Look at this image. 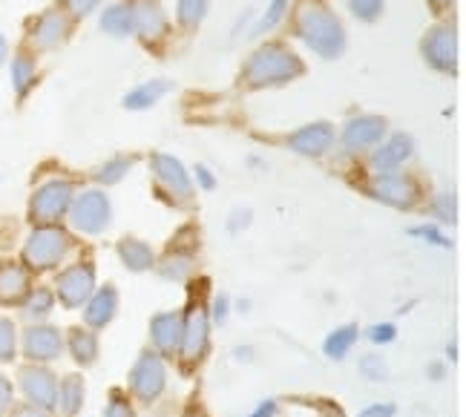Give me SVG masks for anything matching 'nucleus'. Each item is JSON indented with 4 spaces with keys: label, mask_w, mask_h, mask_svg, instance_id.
Segmentation results:
<instances>
[{
    "label": "nucleus",
    "mask_w": 466,
    "mask_h": 417,
    "mask_svg": "<svg viewBox=\"0 0 466 417\" xmlns=\"http://www.w3.org/2000/svg\"><path fill=\"white\" fill-rule=\"evenodd\" d=\"M21 351L29 362H52L64 351V334L49 322H35L26 325Z\"/></svg>",
    "instance_id": "11"
},
{
    "label": "nucleus",
    "mask_w": 466,
    "mask_h": 417,
    "mask_svg": "<svg viewBox=\"0 0 466 417\" xmlns=\"http://www.w3.org/2000/svg\"><path fill=\"white\" fill-rule=\"evenodd\" d=\"M101 6V0H64V12L69 17H86V15H93L96 9Z\"/></svg>",
    "instance_id": "41"
},
{
    "label": "nucleus",
    "mask_w": 466,
    "mask_h": 417,
    "mask_svg": "<svg viewBox=\"0 0 466 417\" xmlns=\"http://www.w3.org/2000/svg\"><path fill=\"white\" fill-rule=\"evenodd\" d=\"M12 406H15V386H12V380L0 371V417H6Z\"/></svg>",
    "instance_id": "42"
},
{
    "label": "nucleus",
    "mask_w": 466,
    "mask_h": 417,
    "mask_svg": "<svg viewBox=\"0 0 466 417\" xmlns=\"http://www.w3.org/2000/svg\"><path fill=\"white\" fill-rule=\"evenodd\" d=\"M366 337H369L371 346H389V342L398 337V329H394L391 322H378V325H371Z\"/></svg>",
    "instance_id": "40"
},
{
    "label": "nucleus",
    "mask_w": 466,
    "mask_h": 417,
    "mask_svg": "<svg viewBox=\"0 0 466 417\" xmlns=\"http://www.w3.org/2000/svg\"><path fill=\"white\" fill-rule=\"evenodd\" d=\"M248 225H250V210H248V208H239V210H233L230 222H228L230 233H239V230H242V228H248Z\"/></svg>",
    "instance_id": "45"
},
{
    "label": "nucleus",
    "mask_w": 466,
    "mask_h": 417,
    "mask_svg": "<svg viewBox=\"0 0 466 417\" xmlns=\"http://www.w3.org/2000/svg\"><path fill=\"white\" fill-rule=\"evenodd\" d=\"M386 118L380 116H357L343 127V147L349 153H366L386 136Z\"/></svg>",
    "instance_id": "17"
},
{
    "label": "nucleus",
    "mask_w": 466,
    "mask_h": 417,
    "mask_svg": "<svg viewBox=\"0 0 466 417\" xmlns=\"http://www.w3.org/2000/svg\"><path fill=\"white\" fill-rule=\"evenodd\" d=\"M69 250H73V237L61 225H35V230L24 242L21 257L29 270L44 274V270L58 268Z\"/></svg>",
    "instance_id": "3"
},
{
    "label": "nucleus",
    "mask_w": 466,
    "mask_h": 417,
    "mask_svg": "<svg viewBox=\"0 0 466 417\" xmlns=\"http://www.w3.org/2000/svg\"><path fill=\"white\" fill-rule=\"evenodd\" d=\"M178 24H182L185 29H196L208 15V0H178Z\"/></svg>",
    "instance_id": "33"
},
{
    "label": "nucleus",
    "mask_w": 466,
    "mask_h": 417,
    "mask_svg": "<svg viewBox=\"0 0 466 417\" xmlns=\"http://www.w3.org/2000/svg\"><path fill=\"white\" fill-rule=\"evenodd\" d=\"M66 219L73 230L84 233V237H98L113 222V205L104 190H84L81 196H73Z\"/></svg>",
    "instance_id": "5"
},
{
    "label": "nucleus",
    "mask_w": 466,
    "mask_h": 417,
    "mask_svg": "<svg viewBox=\"0 0 466 417\" xmlns=\"http://www.w3.org/2000/svg\"><path fill=\"white\" fill-rule=\"evenodd\" d=\"M297 35L306 41L309 49H314L319 58H339L346 52V29L339 24V17L326 6L317 4V0H309L297 9L294 17Z\"/></svg>",
    "instance_id": "1"
},
{
    "label": "nucleus",
    "mask_w": 466,
    "mask_h": 417,
    "mask_svg": "<svg viewBox=\"0 0 466 417\" xmlns=\"http://www.w3.org/2000/svg\"><path fill=\"white\" fill-rule=\"evenodd\" d=\"M337 141V130L329 121H314L299 127L297 133L289 136V147L299 156H309V158H319L326 156Z\"/></svg>",
    "instance_id": "15"
},
{
    "label": "nucleus",
    "mask_w": 466,
    "mask_h": 417,
    "mask_svg": "<svg viewBox=\"0 0 466 417\" xmlns=\"http://www.w3.org/2000/svg\"><path fill=\"white\" fill-rule=\"evenodd\" d=\"M394 409L391 403H374V406H369V409H363L360 412V417H394Z\"/></svg>",
    "instance_id": "47"
},
{
    "label": "nucleus",
    "mask_w": 466,
    "mask_h": 417,
    "mask_svg": "<svg viewBox=\"0 0 466 417\" xmlns=\"http://www.w3.org/2000/svg\"><path fill=\"white\" fill-rule=\"evenodd\" d=\"M118 257H121V265L133 270V274H145L156 265V253L147 242H141L136 237H124L118 242Z\"/></svg>",
    "instance_id": "23"
},
{
    "label": "nucleus",
    "mask_w": 466,
    "mask_h": 417,
    "mask_svg": "<svg viewBox=\"0 0 466 417\" xmlns=\"http://www.w3.org/2000/svg\"><path fill=\"white\" fill-rule=\"evenodd\" d=\"M423 61L432 66L435 72H443V76H452L458 69V32L452 24H441L435 29H429L423 35Z\"/></svg>",
    "instance_id": "7"
},
{
    "label": "nucleus",
    "mask_w": 466,
    "mask_h": 417,
    "mask_svg": "<svg viewBox=\"0 0 466 417\" xmlns=\"http://www.w3.org/2000/svg\"><path fill=\"white\" fill-rule=\"evenodd\" d=\"M6 417H56L49 409H41V406H32V403H17L9 409Z\"/></svg>",
    "instance_id": "43"
},
{
    "label": "nucleus",
    "mask_w": 466,
    "mask_h": 417,
    "mask_svg": "<svg viewBox=\"0 0 466 417\" xmlns=\"http://www.w3.org/2000/svg\"><path fill=\"white\" fill-rule=\"evenodd\" d=\"M357 369H360V374L366 380H371V383H383V380L389 377V362L380 354H363Z\"/></svg>",
    "instance_id": "35"
},
{
    "label": "nucleus",
    "mask_w": 466,
    "mask_h": 417,
    "mask_svg": "<svg viewBox=\"0 0 466 417\" xmlns=\"http://www.w3.org/2000/svg\"><path fill=\"white\" fill-rule=\"evenodd\" d=\"M369 193L378 198V202L389 205V208H398V210H409L418 205L420 190L411 178L400 176V173H383L378 176L369 185Z\"/></svg>",
    "instance_id": "12"
},
{
    "label": "nucleus",
    "mask_w": 466,
    "mask_h": 417,
    "mask_svg": "<svg viewBox=\"0 0 466 417\" xmlns=\"http://www.w3.org/2000/svg\"><path fill=\"white\" fill-rule=\"evenodd\" d=\"M274 412H277V401H268V403H262L250 417H274Z\"/></svg>",
    "instance_id": "48"
},
{
    "label": "nucleus",
    "mask_w": 466,
    "mask_h": 417,
    "mask_svg": "<svg viewBox=\"0 0 466 417\" xmlns=\"http://www.w3.org/2000/svg\"><path fill=\"white\" fill-rule=\"evenodd\" d=\"M432 216H435V219H441V222H446V225H455V219H458L455 196L452 193H438L432 198Z\"/></svg>",
    "instance_id": "36"
},
{
    "label": "nucleus",
    "mask_w": 466,
    "mask_h": 417,
    "mask_svg": "<svg viewBox=\"0 0 466 417\" xmlns=\"http://www.w3.org/2000/svg\"><path fill=\"white\" fill-rule=\"evenodd\" d=\"M228 314H230V300L222 294V297L213 300V322H225Z\"/></svg>",
    "instance_id": "46"
},
{
    "label": "nucleus",
    "mask_w": 466,
    "mask_h": 417,
    "mask_svg": "<svg viewBox=\"0 0 466 417\" xmlns=\"http://www.w3.org/2000/svg\"><path fill=\"white\" fill-rule=\"evenodd\" d=\"M104 417H136L130 397L118 389L110 392V403H106V409H104Z\"/></svg>",
    "instance_id": "37"
},
{
    "label": "nucleus",
    "mask_w": 466,
    "mask_h": 417,
    "mask_svg": "<svg viewBox=\"0 0 466 417\" xmlns=\"http://www.w3.org/2000/svg\"><path fill=\"white\" fill-rule=\"evenodd\" d=\"M357 337H360V329L357 325H339L337 331H331L322 342V351H326L329 360H346V354L354 349Z\"/></svg>",
    "instance_id": "29"
},
{
    "label": "nucleus",
    "mask_w": 466,
    "mask_h": 417,
    "mask_svg": "<svg viewBox=\"0 0 466 417\" xmlns=\"http://www.w3.org/2000/svg\"><path fill=\"white\" fill-rule=\"evenodd\" d=\"M150 170L156 173L158 185L165 188L176 202H190L193 198V185H190V176L185 170V165L178 161L176 156L167 153H153L150 156Z\"/></svg>",
    "instance_id": "13"
},
{
    "label": "nucleus",
    "mask_w": 466,
    "mask_h": 417,
    "mask_svg": "<svg viewBox=\"0 0 466 417\" xmlns=\"http://www.w3.org/2000/svg\"><path fill=\"white\" fill-rule=\"evenodd\" d=\"M306 66L294 56L291 49H285L279 44H265L259 49L250 52V58L242 64V81L254 89L262 86H279L299 78Z\"/></svg>",
    "instance_id": "2"
},
{
    "label": "nucleus",
    "mask_w": 466,
    "mask_h": 417,
    "mask_svg": "<svg viewBox=\"0 0 466 417\" xmlns=\"http://www.w3.org/2000/svg\"><path fill=\"white\" fill-rule=\"evenodd\" d=\"M153 417H161V414H153Z\"/></svg>",
    "instance_id": "51"
},
{
    "label": "nucleus",
    "mask_w": 466,
    "mask_h": 417,
    "mask_svg": "<svg viewBox=\"0 0 466 417\" xmlns=\"http://www.w3.org/2000/svg\"><path fill=\"white\" fill-rule=\"evenodd\" d=\"M170 89H173V84L167 78H153L147 84H138L136 89H130V93L124 96V107H127V110H147V107L165 98Z\"/></svg>",
    "instance_id": "24"
},
{
    "label": "nucleus",
    "mask_w": 466,
    "mask_h": 417,
    "mask_svg": "<svg viewBox=\"0 0 466 417\" xmlns=\"http://www.w3.org/2000/svg\"><path fill=\"white\" fill-rule=\"evenodd\" d=\"M17 354V329L9 317H0V366L12 362Z\"/></svg>",
    "instance_id": "34"
},
{
    "label": "nucleus",
    "mask_w": 466,
    "mask_h": 417,
    "mask_svg": "<svg viewBox=\"0 0 466 417\" xmlns=\"http://www.w3.org/2000/svg\"><path fill=\"white\" fill-rule=\"evenodd\" d=\"M76 185L69 178H49L29 198V219L35 225H58L73 205Z\"/></svg>",
    "instance_id": "4"
},
{
    "label": "nucleus",
    "mask_w": 466,
    "mask_h": 417,
    "mask_svg": "<svg viewBox=\"0 0 466 417\" xmlns=\"http://www.w3.org/2000/svg\"><path fill=\"white\" fill-rule=\"evenodd\" d=\"M285 12H289V0H271V4H268V9L262 12V17L254 24V29H250V35H254V38H259V35L277 29V24L285 17Z\"/></svg>",
    "instance_id": "32"
},
{
    "label": "nucleus",
    "mask_w": 466,
    "mask_h": 417,
    "mask_svg": "<svg viewBox=\"0 0 466 417\" xmlns=\"http://www.w3.org/2000/svg\"><path fill=\"white\" fill-rule=\"evenodd\" d=\"M130 168H133V158H127V156H118V158L104 161V165H101V168H98L93 176H96L98 185L110 188V185H118V181L130 173Z\"/></svg>",
    "instance_id": "31"
},
{
    "label": "nucleus",
    "mask_w": 466,
    "mask_h": 417,
    "mask_svg": "<svg viewBox=\"0 0 466 417\" xmlns=\"http://www.w3.org/2000/svg\"><path fill=\"white\" fill-rule=\"evenodd\" d=\"M116 311H118V291L113 285H104V288H98V291H93V297L86 300L84 325H86V329H93V331L106 329V325L113 322Z\"/></svg>",
    "instance_id": "21"
},
{
    "label": "nucleus",
    "mask_w": 466,
    "mask_h": 417,
    "mask_svg": "<svg viewBox=\"0 0 466 417\" xmlns=\"http://www.w3.org/2000/svg\"><path fill=\"white\" fill-rule=\"evenodd\" d=\"M409 233H411V237L423 239V242H429V245H438V248H452L450 237H443L441 228H435V225H418V228H411Z\"/></svg>",
    "instance_id": "39"
},
{
    "label": "nucleus",
    "mask_w": 466,
    "mask_h": 417,
    "mask_svg": "<svg viewBox=\"0 0 466 417\" xmlns=\"http://www.w3.org/2000/svg\"><path fill=\"white\" fill-rule=\"evenodd\" d=\"M193 173H196V181H199V188H202V190H208V193H210V190H217V176H213L205 165H196Z\"/></svg>",
    "instance_id": "44"
},
{
    "label": "nucleus",
    "mask_w": 466,
    "mask_h": 417,
    "mask_svg": "<svg viewBox=\"0 0 466 417\" xmlns=\"http://www.w3.org/2000/svg\"><path fill=\"white\" fill-rule=\"evenodd\" d=\"M52 308H56V294H52L49 288H32L29 297L21 305V314L29 325H35V322H46Z\"/></svg>",
    "instance_id": "28"
},
{
    "label": "nucleus",
    "mask_w": 466,
    "mask_h": 417,
    "mask_svg": "<svg viewBox=\"0 0 466 417\" xmlns=\"http://www.w3.org/2000/svg\"><path fill=\"white\" fill-rule=\"evenodd\" d=\"M101 29L113 38H127V35H136V24H133V6L130 4H113L101 12Z\"/></svg>",
    "instance_id": "26"
},
{
    "label": "nucleus",
    "mask_w": 466,
    "mask_h": 417,
    "mask_svg": "<svg viewBox=\"0 0 466 417\" xmlns=\"http://www.w3.org/2000/svg\"><path fill=\"white\" fill-rule=\"evenodd\" d=\"M158 274L161 280H170V282H185L193 274V259L187 253H170L158 262Z\"/></svg>",
    "instance_id": "30"
},
{
    "label": "nucleus",
    "mask_w": 466,
    "mask_h": 417,
    "mask_svg": "<svg viewBox=\"0 0 466 417\" xmlns=\"http://www.w3.org/2000/svg\"><path fill=\"white\" fill-rule=\"evenodd\" d=\"M133 6V24L136 35L145 44H158L167 35V15L158 0H136Z\"/></svg>",
    "instance_id": "18"
},
{
    "label": "nucleus",
    "mask_w": 466,
    "mask_h": 417,
    "mask_svg": "<svg viewBox=\"0 0 466 417\" xmlns=\"http://www.w3.org/2000/svg\"><path fill=\"white\" fill-rule=\"evenodd\" d=\"M411 153H415V141H411V136L406 133H394L389 141H383V147L371 156V168L378 176L383 173H398L406 161L411 158Z\"/></svg>",
    "instance_id": "20"
},
{
    "label": "nucleus",
    "mask_w": 466,
    "mask_h": 417,
    "mask_svg": "<svg viewBox=\"0 0 466 417\" xmlns=\"http://www.w3.org/2000/svg\"><path fill=\"white\" fill-rule=\"evenodd\" d=\"M17 386H21L26 403L41 406V409H56L58 406V377L44 362H29L17 374Z\"/></svg>",
    "instance_id": "9"
},
{
    "label": "nucleus",
    "mask_w": 466,
    "mask_h": 417,
    "mask_svg": "<svg viewBox=\"0 0 466 417\" xmlns=\"http://www.w3.org/2000/svg\"><path fill=\"white\" fill-rule=\"evenodd\" d=\"M349 9L354 12V17L371 24V21H378V15L383 12V0H349Z\"/></svg>",
    "instance_id": "38"
},
{
    "label": "nucleus",
    "mask_w": 466,
    "mask_h": 417,
    "mask_svg": "<svg viewBox=\"0 0 466 417\" xmlns=\"http://www.w3.org/2000/svg\"><path fill=\"white\" fill-rule=\"evenodd\" d=\"M64 346L73 354V360L78 366H93L98 360V337L93 329H86V325H76V329H69L66 337H64Z\"/></svg>",
    "instance_id": "22"
},
{
    "label": "nucleus",
    "mask_w": 466,
    "mask_h": 417,
    "mask_svg": "<svg viewBox=\"0 0 466 417\" xmlns=\"http://www.w3.org/2000/svg\"><path fill=\"white\" fill-rule=\"evenodd\" d=\"M96 291V268L89 262H76L64 268L56 280V297L64 308H84Z\"/></svg>",
    "instance_id": "8"
},
{
    "label": "nucleus",
    "mask_w": 466,
    "mask_h": 417,
    "mask_svg": "<svg viewBox=\"0 0 466 417\" xmlns=\"http://www.w3.org/2000/svg\"><path fill=\"white\" fill-rule=\"evenodd\" d=\"M29 291H32V270L15 259L0 262V305L21 308Z\"/></svg>",
    "instance_id": "16"
},
{
    "label": "nucleus",
    "mask_w": 466,
    "mask_h": 417,
    "mask_svg": "<svg viewBox=\"0 0 466 417\" xmlns=\"http://www.w3.org/2000/svg\"><path fill=\"white\" fill-rule=\"evenodd\" d=\"M182 322L185 314L178 311H161L150 320V340L161 357H176L178 342H182Z\"/></svg>",
    "instance_id": "19"
},
{
    "label": "nucleus",
    "mask_w": 466,
    "mask_h": 417,
    "mask_svg": "<svg viewBox=\"0 0 466 417\" xmlns=\"http://www.w3.org/2000/svg\"><path fill=\"white\" fill-rule=\"evenodd\" d=\"M167 386V366L158 351H141L130 369V392L141 403H153Z\"/></svg>",
    "instance_id": "6"
},
{
    "label": "nucleus",
    "mask_w": 466,
    "mask_h": 417,
    "mask_svg": "<svg viewBox=\"0 0 466 417\" xmlns=\"http://www.w3.org/2000/svg\"><path fill=\"white\" fill-rule=\"evenodd\" d=\"M429 4H432L435 12H441V9H450V6H452V0H429Z\"/></svg>",
    "instance_id": "50"
},
{
    "label": "nucleus",
    "mask_w": 466,
    "mask_h": 417,
    "mask_svg": "<svg viewBox=\"0 0 466 417\" xmlns=\"http://www.w3.org/2000/svg\"><path fill=\"white\" fill-rule=\"evenodd\" d=\"M9 69H12V86H15L17 98H26L29 89L35 86V81H38V66H35V58L29 56V52H17Z\"/></svg>",
    "instance_id": "27"
},
{
    "label": "nucleus",
    "mask_w": 466,
    "mask_h": 417,
    "mask_svg": "<svg viewBox=\"0 0 466 417\" xmlns=\"http://www.w3.org/2000/svg\"><path fill=\"white\" fill-rule=\"evenodd\" d=\"M69 15L64 9H46L35 17V24L29 29V41L38 52H52L58 49L69 38Z\"/></svg>",
    "instance_id": "14"
},
{
    "label": "nucleus",
    "mask_w": 466,
    "mask_h": 417,
    "mask_svg": "<svg viewBox=\"0 0 466 417\" xmlns=\"http://www.w3.org/2000/svg\"><path fill=\"white\" fill-rule=\"evenodd\" d=\"M210 346V314L202 305H190L182 322V342H178V357L185 362H199Z\"/></svg>",
    "instance_id": "10"
},
{
    "label": "nucleus",
    "mask_w": 466,
    "mask_h": 417,
    "mask_svg": "<svg viewBox=\"0 0 466 417\" xmlns=\"http://www.w3.org/2000/svg\"><path fill=\"white\" fill-rule=\"evenodd\" d=\"M6 56H9V44H6V38H4V32H0V64L6 61Z\"/></svg>",
    "instance_id": "49"
},
{
    "label": "nucleus",
    "mask_w": 466,
    "mask_h": 417,
    "mask_svg": "<svg viewBox=\"0 0 466 417\" xmlns=\"http://www.w3.org/2000/svg\"><path fill=\"white\" fill-rule=\"evenodd\" d=\"M84 377L81 374H66L64 380H58V406L64 417H78L81 406H84Z\"/></svg>",
    "instance_id": "25"
}]
</instances>
